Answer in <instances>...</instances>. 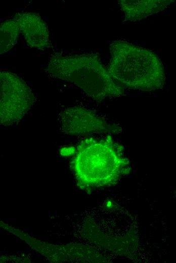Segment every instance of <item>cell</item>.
I'll use <instances>...</instances> for the list:
<instances>
[{"instance_id": "obj_2", "label": "cell", "mask_w": 176, "mask_h": 263, "mask_svg": "<svg viewBox=\"0 0 176 263\" xmlns=\"http://www.w3.org/2000/svg\"><path fill=\"white\" fill-rule=\"evenodd\" d=\"M46 71L53 77L74 84L97 102L125 94L124 87L112 78L94 54L65 55L54 53Z\"/></svg>"}, {"instance_id": "obj_8", "label": "cell", "mask_w": 176, "mask_h": 263, "mask_svg": "<svg viewBox=\"0 0 176 263\" xmlns=\"http://www.w3.org/2000/svg\"><path fill=\"white\" fill-rule=\"evenodd\" d=\"M20 30L14 19L7 20L0 26V54H3L11 50L16 43Z\"/></svg>"}, {"instance_id": "obj_4", "label": "cell", "mask_w": 176, "mask_h": 263, "mask_svg": "<svg viewBox=\"0 0 176 263\" xmlns=\"http://www.w3.org/2000/svg\"><path fill=\"white\" fill-rule=\"evenodd\" d=\"M0 123L3 126L19 122L36 101L26 82L8 71L0 72Z\"/></svg>"}, {"instance_id": "obj_1", "label": "cell", "mask_w": 176, "mask_h": 263, "mask_svg": "<svg viewBox=\"0 0 176 263\" xmlns=\"http://www.w3.org/2000/svg\"><path fill=\"white\" fill-rule=\"evenodd\" d=\"M110 136L86 138L76 146L72 165L79 185L86 188L111 185L129 171L123 147Z\"/></svg>"}, {"instance_id": "obj_7", "label": "cell", "mask_w": 176, "mask_h": 263, "mask_svg": "<svg viewBox=\"0 0 176 263\" xmlns=\"http://www.w3.org/2000/svg\"><path fill=\"white\" fill-rule=\"evenodd\" d=\"M170 0H121L118 1L126 20L136 21L163 11L173 2Z\"/></svg>"}, {"instance_id": "obj_6", "label": "cell", "mask_w": 176, "mask_h": 263, "mask_svg": "<svg viewBox=\"0 0 176 263\" xmlns=\"http://www.w3.org/2000/svg\"><path fill=\"white\" fill-rule=\"evenodd\" d=\"M18 24L27 45L30 48L44 50L50 47L49 31L45 21L34 12H18L13 18Z\"/></svg>"}, {"instance_id": "obj_3", "label": "cell", "mask_w": 176, "mask_h": 263, "mask_svg": "<svg viewBox=\"0 0 176 263\" xmlns=\"http://www.w3.org/2000/svg\"><path fill=\"white\" fill-rule=\"evenodd\" d=\"M107 69L124 87L143 91L162 89L165 81L162 63L153 52L122 40L110 45Z\"/></svg>"}, {"instance_id": "obj_5", "label": "cell", "mask_w": 176, "mask_h": 263, "mask_svg": "<svg viewBox=\"0 0 176 263\" xmlns=\"http://www.w3.org/2000/svg\"><path fill=\"white\" fill-rule=\"evenodd\" d=\"M58 122L60 130L69 136L112 135L122 131L120 126L111 123L94 111L79 106L70 107L62 111L58 116Z\"/></svg>"}]
</instances>
